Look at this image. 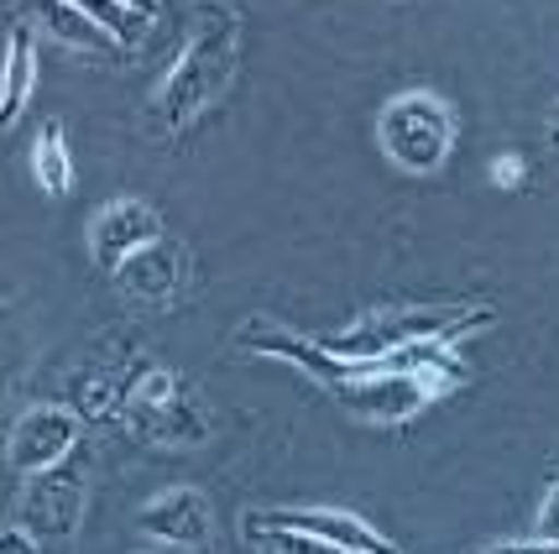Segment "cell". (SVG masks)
I'll return each mask as SVG.
<instances>
[{
  "label": "cell",
  "instance_id": "obj_2",
  "mask_svg": "<svg viewBox=\"0 0 559 554\" xmlns=\"http://www.w3.org/2000/svg\"><path fill=\"white\" fill-rule=\"evenodd\" d=\"M121 424H131L142 439L168 445V450H194L210 439L204 398L183 372L163 362H136L121 377Z\"/></svg>",
  "mask_w": 559,
  "mask_h": 554
},
{
  "label": "cell",
  "instance_id": "obj_5",
  "mask_svg": "<svg viewBox=\"0 0 559 554\" xmlns=\"http://www.w3.org/2000/svg\"><path fill=\"white\" fill-rule=\"evenodd\" d=\"M84 507H90V450L79 445L69 460L26 476L16 497V523L43 544H73V533L84 529Z\"/></svg>",
  "mask_w": 559,
  "mask_h": 554
},
{
  "label": "cell",
  "instance_id": "obj_1",
  "mask_svg": "<svg viewBox=\"0 0 559 554\" xmlns=\"http://www.w3.org/2000/svg\"><path fill=\"white\" fill-rule=\"evenodd\" d=\"M236 69H241V11L225 0H210V5H199L189 43L173 58V69L163 73L157 95L146 105L152 126L168 137H183L199 116H210L219 105Z\"/></svg>",
  "mask_w": 559,
  "mask_h": 554
},
{
  "label": "cell",
  "instance_id": "obj_18",
  "mask_svg": "<svg viewBox=\"0 0 559 554\" xmlns=\"http://www.w3.org/2000/svg\"><path fill=\"white\" fill-rule=\"evenodd\" d=\"M534 539H544V544H559V482L549 486V497H544V507H538Z\"/></svg>",
  "mask_w": 559,
  "mask_h": 554
},
{
  "label": "cell",
  "instance_id": "obj_10",
  "mask_svg": "<svg viewBox=\"0 0 559 554\" xmlns=\"http://www.w3.org/2000/svg\"><path fill=\"white\" fill-rule=\"evenodd\" d=\"M189 267H194L189 246L163 231L157 241H146L142 251H131L116 267V283H121V293L142 298V304H173L183 293V283H189Z\"/></svg>",
  "mask_w": 559,
  "mask_h": 554
},
{
  "label": "cell",
  "instance_id": "obj_3",
  "mask_svg": "<svg viewBox=\"0 0 559 554\" xmlns=\"http://www.w3.org/2000/svg\"><path fill=\"white\" fill-rule=\"evenodd\" d=\"M491 325V309H388V314H366L350 330L319 335V345L341 362H371L388 366L392 356L414 351L424 340L439 335H476Z\"/></svg>",
  "mask_w": 559,
  "mask_h": 554
},
{
  "label": "cell",
  "instance_id": "obj_9",
  "mask_svg": "<svg viewBox=\"0 0 559 554\" xmlns=\"http://www.w3.org/2000/svg\"><path fill=\"white\" fill-rule=\"evenodd\" d=\"M163 236V215L146 204V199H110L95 220H90V257H95L99 272H110L116 278V267L131 257V251H142L146 241H157Z\"/></svg>",
  "mask_w": 559,
  "mask_h": 554
},
{
  "label": "cell",
  "instance_id": "obj_13",
  "mask_svg": "<svg viewBox=\"0 0 559 554\" xmlns=\"http://www.w3.org/2000/svg\"><path fill=\"white\" fill-rule=\"evenodd\" d=\"M32 178L48 199H63L73 189V152H69V131L63 121H48L32 142Z\"/></svg>",
  "mask_w": 559,
  "mask_h": 554
},
{
  "label": "cell",
  "instance_id": "obj_7",
  "mask_svg": "<svg viewBox=\"0 0 559 554\" xmlns=\"http://www.w3.org/2000/svg\"><path fill=\"white\" fill-rule=\"evenodd\" d=\"M79 434L84 424L73 419L63 403H37V409H26L11 434H5V465L16 471V476H37V471H48L58 460H69L79 450Z\"/></svg>",
  "mask_w": 559,
  "mask_h": 554
},
{
  "label": "cell",
  "instance_id": "obj_12",
  "mask_svg": "<svg viewBox=\"0 0 559 554\" xmlns=\"http://www.w3.org/2000/svg\"><path fill=\"white\" fill-rule=\"evenodd\" d=\"M63 409L79 424H121V377L116 372H73L63 382Z\"/></svg>",
  "mask_w": 559,
  "mask_h": 554
},
{
  "label": "cell",
  "instance_id": "obj_16",
  "mask_svg": "<svg viewBox=\"0 0 559 554\" xmlns=\"http://www.w3.org/2000/svg\"><path fill=\"white\" fill-rule=\"evenodd\" d=\"M257 539H272L277 554H345V550H335V544H324V539L298 533V529H267V533H257Z\"/></svg>",
  "mask_w": 559,
  "mask_h": 554
},
{
  "label": "cell",
  "instance_id": "obj_8",
  "mask_svg": "<svg viewBox=\"0 0 559 554\" xmlns=\"http://www.w3.org/2000/svg\"><path fill=\"white\" fill-rule=\"evenodd\" d=\"M136 529L168 550H210L215 539V503L199 486H168L136 507Z\"/></svg>",
  "mask_w": 559,
  "mask_h": 554
},
{
  "label": "cell",
  "instance_id": "obj_21",
  "mask_svg": "<svg viewBox=\"0 0 559 554\" xmlns=\"http://www.w3.org/2000/svg\"><path fill=\"white\" fill-rule=\"evenodd\" d=\"M126 11H136V16H146V22H152V16H157V0H121Z\"/></svg>",
  "mask_w": 559,
  "mask_h": 554
},
{
  "label": "cell",
  "instance_id": "obj_14",
  "mask_svg": "<svg viewBox=\"0 0 559 554\" xmlns=\"http://www.w3.org/2000/svg\"><path fill=\"white\" fill-rule=\"evenodd\" d=\"M37 16H43V32L48 37H58L63 48H79V52H116V43L99 32L79 5H69V0H37Z\"/></svg>",
  "mask_w": 559,
  "mask_h": 554
},
{
  "label": "cell",
  "instance_id": "obj_17",
  "mask_svg": "<svg viewBox=\"0 0 559 554\" xmlns=\"http://www.w3.org/2000/svg\"><path fill=\"white\" fill-rule=\"evenodd\" d=\"M487 178L497 184L502 193H512V189H523V178H528V163H523V152H502L497 163L487 168Z\"/></svg>",
  "mask_w": 559,
  "mask_h": 554
},
{
  "label": "cell",
  "instance_id": "obj_20",
  "mask_svg": "<svg viewBox=\"0 0 559 554\" xmlns=\"http://www.w3.org/2000/svg\"><path fill=\"white\" fill-rule=\"evenodd\" d=\"M481 554H559V544H544V539H512V544H491Z\"/></svg>",
  "mask_w": 559,
  "mask_h": 554
},
{
  "label": "cell",
  "instance_id": "obj_11",
  "mask_svg": "<svg viewBox=\"0 0 559 554\" xmlns=\"http://www.w3.org/2000/svg\"><path fill=\"white\" fill-rule=\"evenodd\" d=\"M32 90H37V37L32 26H11L5 52H0V131L22 121Z\"/></svg>",
  "mask_w": 559,
  "mask_h": 554
},
{
  "label": "cell",
  "instance_id": "obj_22",
  "mask_svg": "<svg viewBox=\"0 0 559 554\" xmlns=\"http://www.w3.org/2000/svg\"><path fill=\"white\" fill-rule=\"evenodd\" d=\"M555 131H559V105H555Z\"/></svg>",
  "mask_w": 559,
  "mask_h": 554
},
{
  "label": "cell",
  "instance_id": "obj_6",
  "mask_svg": "<svg viewBox=\"0 0 559 554\" xmlns=\"http://www.w3.org/2000/svg\"><path fill=\"white\" fill-rule=\"evenodd\" d=\"M267 529L314 533V539H324V544H335L345 554H403L388 533H377L366 518L341 512V507H262V512H246V533H267Z\"/></svg>",
  "mask_w": 559,
  "mask_h": 554
},
{
  "label": "cell",
  "instance_id": "obj_19",
  "mask_svg": "<svg viewBox=\"0 0 559 554\" xmlns=\"http://www.w3.org/2000/svg\"><path fill=\"white\" fill-rule=\"evenodd\" d=\"M0 554H43V539H32L22 523H0Z\"/></svg>",
  "mask_w": 559,
  "mask_h": 554
},
{
  "label": "cell",
  "instance_id": "obj_4",
  "mask_svg": "<svg viewBox=\"0 0 559 554\" xmlns=\"http://www.w3.org/2000/svg\"><path fill=\"white\" fill-rule=\"evenodd\" d=\"M377 142L403 173H439L455 146V116L429 90H403L377 116Z\"/></svg>",
  "mask_w": 559,
  "mask_h": 554
},
{
  "label": "cell",
  "instance_id": "obj_15",
  "mask_svg": "<svg viewBox=\"0 0 559 554\" xmlns=\"http://www.w3.org/2000/svg\"><path fill=\"white\" fill-rule=\"evenodd\" d=\"M69 5H79V11H84V16H90V22H95L99 32L110 37V43H116V48H131V43H142L146 26H152L146 16L126 11L121 0H69Z\"/></svg>",
  "mask_w": 559,
  "mask_h": 554
}]
</instances>
